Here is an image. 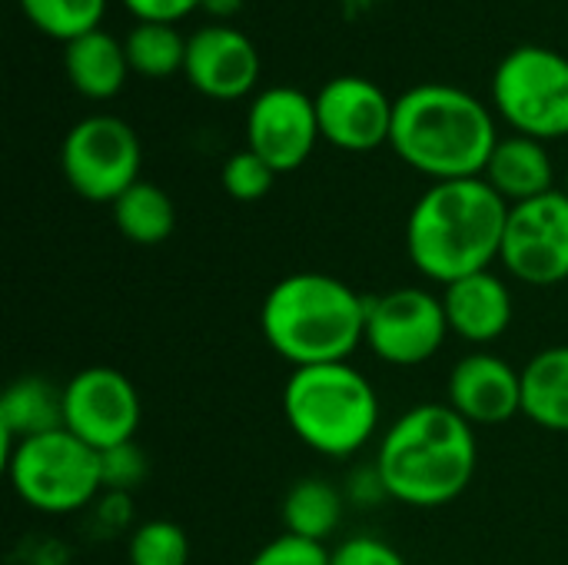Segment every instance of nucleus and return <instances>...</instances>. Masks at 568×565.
<instances>
[{"instance_id":"31","label":"nucleus","mask_w":568,"mask_h":565,"mask_svg":"<svg viewBox=\"0 0 568 565\" xmlns=\"http://www.w3.org/2000/svg\"><path fill=\"white\" fill-rule=\"evenodd\" d=\"M203 13H210L213 20H230L243 10V0H203L200 7Z\"/></svg>"},{"instance_id":"7","label":"nucleus","mask_w":568,"mask_h":565,"mask_svg":"<svg viewBox=\"0 0 568 565\" xmlns=\"http://www.w3.org/2000/svg\"><path fill=\"white\" fill-rule=\"evenodd\" d=\"M496 113L532 140L568 137V57L542 43L509 50L493 73Z\"/></svg>"},{"instance_id":"12","label":"nucleus","mask_w":568,"mask_h":565,"mask_svg":"<svg viewBox=\"0 0 568 565\" xmlns=\"http://www.w3.org/2000/svg\"><path fill=\"white\" fill-rule=\"evenodd\" d=\"M320 140L316 100L310 93L296 87H266L253 97L246 110V147L276 173L300 170Z\"/></svg>"},{"instance_id":"14","label":"nucleus","mask_w":568,"mask_h":565,"mask_svg":"<svg viewBox=\"0 0 568 565\" xmlns=\"http://www.w3.org/2000/svg\"><path fill=\"white\" fill-rule=\"evenodd\" d=\"M183 73L196 93L230 103L256 90L260 50L243 30L230 23H206L190 33Z\"/></svg>"},{"instance_id":"25","label":"nucleus","mask_w":568,"mask_h":565,"mask_svg":"<svg viewBox=\"0 0 568 565\" xmlns=\"http://www.w3.org/2000/svg\"><path fill=\"white\" fill-rule=\"evenodd\" d=\"M190 539L186 529L170 519L140 523L126 543V565H186Z\"/></svg>"},{"instance_id":"29","label":"nucleus","mask_w":568,"mask_h":565,"mask_svg":"<svg viewBox=\"0 0 568 565\" xmlns=\"http://www.w3.org/2000/svg\"><path fill=\"white\" fill-rule=\"evenodd\" d=\"M329 565H406V559L386 539L353 536L329 553Z\"/></svg>"},{"instance_id":"6","label":"nucleus","mask_w":568,"mask_h":565,"mask_svg":"<svg viewBox=\"0 0 568 565\" xmlns=\"http://www.w3.org/2000/svg\"><path fill=\"white\" fill-rule=\"evenodd\" d=\"M7 480L17 500L43 516H70L103 493L100 453L70 430L17 443L7 453Z\"/></svg>"},{"instance_id":"3","label":"nucleus","mask_w":568,"mask_h":565,"mask_svg":"<svg viewBox=\"0 0 568 565\" xmlns=\"http://www.w3.org/2000/svg\"><path fill=\"white\" fill-rule=\"evenodd\" d=\"M499 143L489 107L453 83H419L396 100L389 147L433 183L483 176Z\"/></svg>"},{"instance_id":"24","label":"nucleus","mask_w":568,"mask_h":565,"mask_svg":"<svg viewBox=\"0 0 568 565\" xmlns=\"http://www.w3.org/2000/svg\"><path fill=\"white\" fill-rule=\"evenodd\" d=\"M23 17L53 40H77L90 30H100L106 0H20Z\"/></svg>"},{"instance_id":"5","label":"nucleus","mask_w":568,"mask_h":565,"mask_svg":"<svg viewBox=\"0 0 568 565\" xmlns=\"http://www.w3.org/2000/svg\"><path fill=\"white\" fill-rule=\"evenodd\" d=\"M283 416L303 446L326 460H346L376 436L379 396L349 363L303 366L283 386Z\"/></svg>"},{"instance_id":"4","label":"nucleus","mask_w":568,"mask_h":565,"mask_svg":"<svg viewBox=\"0 0 568 565\" xmlns=\"http://www.w3.org/2000/svg\"><path fill=\"white\" fill-rule=\"evenodd\" d=\"M369 296L356 293L346 280L320 270L283 276L263 300L260 330L270 350L293 370L349 363L366 343Z\"/></svg>"},{"instance_id":"10","label":"nucleus","mask_w":568,"mask_h":565,"mask_svg":"<svg viewBox=\"0 0 568 565\" xmlns=\"http://www.w3.org/2000/svg\"><path fill=\"white\" fill-rule=\"evenodd\" d=\"M140 420V393L133 380L113 366H87L63 386V430L97 453L133 443Z\"/></svg>"},{"instance_id":"22","label":"nucleus","mask_w":568,"mask_h":565,"mask_svg":"<svg viewBox=\"0 0 568 565\" xmlns=\"http://www.w3.org/2000/svg\"><path fill=\"white\" fill-rule=\"evenodd\" d=\"M343 509V493L333 483L306 476L283 496V529L310 543H326L339 529Z\"/></svg>"},{"instance_id":"27","label":"nucleus","mask_w":568,"mask_h":565,"mask_svg":"<svg viewBox=\"0 0 568 565\" xmlns=\"http://www.w3.org/2000/svg\"><path fill=\"white\" fill-rule=\"evenodd\" d=\"M100 470H103V493H120L130 496L143 480H146V456L136 443L113 446L100 453Z\"/></svg>"},{"instance_id":"1","label":"nucleus","mask_w":568,"mask_h":565,"mask_svg":"<svg viewBox=\"0 0 568 565\" xmlns=\"http://www.w3.org/2000/svg\"><path fill=\"white\" fill-rule=\"evenodd\" d=\"M506 220L509 203L483 176L433 183L406 220L409 263L439 286L483 273L503 253Z\"/></svg>"},{"instance_id":"15","label":"nucleus","mask_w":568,"mask_h":565,"mask_svg":"<svg viewBox=\"0 0 568 565\" xmlns=\"http://www.w3.org/2000/svg\"><path fill=\"white\" fill-rule=\"evenodd\" d=\"M446 403L473 430L509 423L523 413V370L496 353H469L449 373Z\"/></svg>"},{"instance_id":"32","label":"nucleus","mask_w":568,"mask_h":565,"mask_svg":"<svg viewBox=\"0 0 568 565\" xmlns=\"http://www.w3.org/2000/svg\"><path fill=\"white\" fill-rule=\"evenodd\" d=\"M566 196H568V170H566Z\"/></svg>"},{"instance_id":"23","label":"nucleus","mask_w":568,"mask_h":565,"mask_svg":"<svg viewBox=\"0 0 568 565\" xmlns=\"http://www.w3.org/2000/svg\"><path fill=\"white\" fill-rule=\"evenodd\" d=\"M186 43L190 37H183L176 23H150V20H136L123 37L130 70L146 80H166L173 73H183Z\"/></svg>"},{"instance_id":"30","label":"nucleus","mask_w":568,"mask_h":565,"mask_svg":"<svg viewBox=\"0 0 568 565\" xmlns=\"http://www.w3.org/2000/svg\"><path fill=\"white\" fill-rule=\"evenodd\" d=\"M123 7L136 17V20H150V23H176L186 13L200 10L203 0H123Z\"/></svg>"},{"instance_id":"17","label":"nucleus","mask_w":568,"mask_h":565,"mask_svg":"<svg viewBox=\"0 0 568 565\" xmlns=\"http://www.w3.org/2000/svg\"><path fill=\"white\" fill-rule=\"evenodd\" d=\"M483 180L509 203H526L536 196H546L556 190V167L552 157L546 150L542 140L513 133V137H499Z\"/></svg>"},{"instance_id":"9","label":"nucleus","mask_w":568,"mask_h":565,"mask_svg":"<svg viewBox=\"0 0 568 565\" xmlns=\"http://www.w3.org/2000/svg\"><path fill=\"white\" fill-rule=\"evenodd\" d=\"M449 336L443 296L423 286H396L369 296L366 346L389 366L429 363Z\"/></svg>"},{"instance_id":"13","label":"nucleus","mask_w":568,"mask_h":565,"mask_svg":"<svg viewBox=\"0 0 568 565\" xmlns=\"http://www.w3.org/2000/svg\"><path fill=\"white\" fill-rule=\"evenodd\" d=\"M313 100H316L320 133L336 150L369 153L389 143L396 100H389L379 83L343 73L326 80Z\"/></svg>"},{"instance_id":"18","label":"nucleus","mask_w":568,"mask_h":565,"mask_svg":"<svg viewBox=\"0 0 568 565\" xmlns=\"http://www.w3.org/2000/svg\"><path fill=\"white\" fill-rule=\"evenodd\" d=\"M63 70L70 87L87 100H113L133 73L123 40L106 30H90L63 43Z\"/></svg>"},{"instance_id":"8","label":"nucleus","mask_w":568,"mask_h":565,"mask_svg":"<svg viewBox=\"0 0 568 565\" xmlns=\"http://www.w3.org/2000/svg\"><path fill=\"white\" fill-rule=\"evenodd\" d=\"M143 147L136 130L113 117L93 113L73 123L60 147V167L70 190L90 203H113L140 180Z\"/></svg>"},{"instance_id":"19","label":"nucleus","mask_w":568,"mask_h":565,"mask_svg":"<svg viewBox=\"0 0 568 565\" xmlns=\"http://www.w3.org/2000/svg\"><path fill=\"white\" fill-rule=\"evenodd\" d=\"M63 430V386H53L47 376H20L3 390L0 400V436L3 453L17 443Z\"/></svg>"},{"instance_id":"26","label":"nucleus","mask_w":568,"mask_h":565,"mask_svg":"<svg viewBox=\"0 0 568 565\" xmlns=\"http://www.w3.org/2000/svg\"><path fill=\"white\" fill-rule=\"evenodd\" d=\"M220 180H223L226 196H233L240 203H256V200H263L273 190L276 170L246 147V150H236V153L226 157Z\"/></svg>"},{"instance_id":"20","label":"nucleus","mask_w":568,"mask_h":565,"mask_svg":"<svg viewBox=\"0 0 568 565\" xmlns=\"http://www.w3.org/2000/svg\"><path fill=\"white\" fill-rule=\"evenodd\" d=\"M523 416L568 433V346H546L523 366Z\"/></svg>"},{"instance_id":"21","label":"nucleus","mask_w":568,"mask_h":565,"mask_svg":"<svg viewBox=\"0 0 568 565\" xmlns=\"http://www.w3.org/2000/svg\"><path fill=\"white\" fill-rule=\"evenodd\" d=\"M110 206H113V223H116L120 236L136 246H160L170 240V233L176 226V206H173L170 193L150 180H136Z\"/></svg>"},{"instance_id":"16","label":"nucleus","mask_w":568,"mask_h":565,"mask_svg":"<svg viewBox=\"0 0 568 565\" xmlns=\"http://www.w3.org/2000/svg\"><path fill=\"white\" fill-rule=\"evenodd\" d=\"M443 310L449 333L476 346L496 343L513 326V293L493 270L443 286Z\"/></svg>"},{"instance_id":"11","label":"nucleus","mask_w":568,"mask_h":565,"mask_svg":"<svg viewBox=\"0 0 568 565\" xmlns=\"http://www.w3.org/2000/svg\"><path fill=\"white\" fill-rule=\"evenodd\" d=\"M499 263L529 286H556L568 280V196H546L509 206Z\"/></svg>"},{"instance_id":"28","label":"nucleus","mask_w":568,"mask_h":565,"mask_svg":"<svg viewBox=\"0 0 568 565\" xmlns=\"http://www.w3.org/2000/svg\"><path fill=\"white\" fill-rule=\"evenodd\" d=\"M250 565H329V549L323 543H310L300 536H276L273 543H266Z\"/></svg>"},{"instance_id":"2","label":"nucleus","mask_w":568,"mask_h":565,"mask_svg":"<svg viewBox=\"0 0 568 565\" xmlns=\"http://www.w3.org/2000/svg\"><path fill=\"white\" fill-rule=\"evenodd\" d=\"M476 466V430L449 403H423L383 433L373 470L389 500L436 509L466 493Z\"/></svg>"}]
</instances>
